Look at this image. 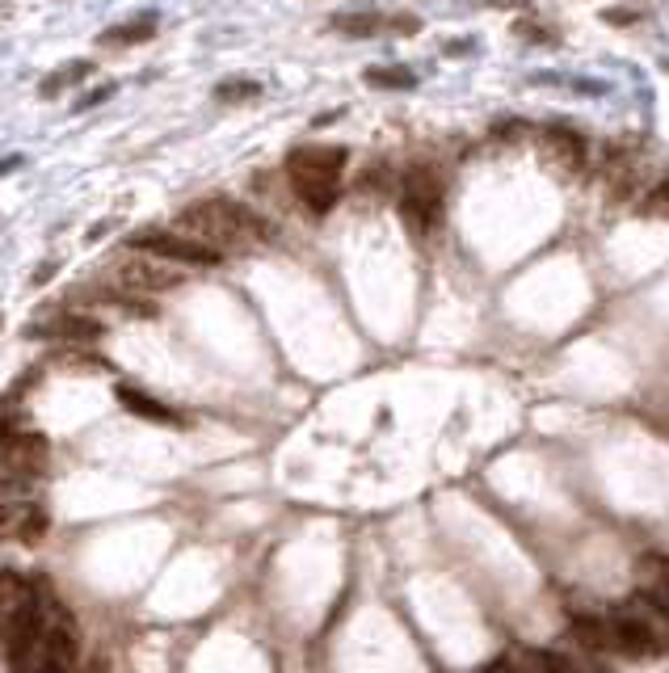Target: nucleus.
I'll use <instances>...</instances> for the list:
<instances>
[{
  "instance_id": "7",
  "label": "nucleus",
  "mask_w": 669,
  "mask_h": 673,
  "mask_svg": "<svg viewBox=\"0 0 669 673\" xmlns=\"http://www.w3.org/2000/svg\"><path fill=\"white\" fill-rule=\"evenodd\" d=\"M114 278H118V287H123L127 295H144V291H169L181 282L177 270H169V265H160V261H148V257H127V261H118L114 265Z\"/></svg>"
},
{
  "instance_id": "13",
  "label": "nucleus",
  "mask_w": 669,
  "mask_h": 673,
  "mask_svg": "<svg viewBox=\"0 0 669 673\" xmlns=\"http://www.w3.org/2000/svg\"><path fill=\"white\" fill-rule=\"evenodd\" d=\"M47 509H38V505H13V539H22V543H38L47 535Z\"/></svg>"
},
{
  "instance_id": "12",
  "label": "nucleus",
  "mask_w": 669,
  "mask_h": 673,
  "mask_svg": "<svg viewBox=\"0 0 669 673\" xmlns=\"http://www.w3.org/2000/svg\"><path fill=\"white\" fill-rule=\"evenodd\" d=\"M30 602V589H26V581L17 577V573H0V640H5V627H9V619L17 615Z\"/></svg>"
},
{
  "instance_id": "4",
  "label": "nucleus",
  "mask_w": 669,
  "mask_h": 673,
  "mask_svg": "<svg viewBox=\"0 0 669 673\" xmlns=\"http://www.w3.org/2000/svg\"><path fill=\"white\" fill-rule=\"evenodd\" d=\"M400 215L409 223V232L425 236L442 215V181L430 165H413L400 177Z\"/></svg>"
},
{
  "instance_id": "6",
  "label": "nucleus",
  "mask_w": 669,
  "mask_h": 673,
  "mask_svg": "<svg viewBox=\"0 0 669 673\" xmlns=\"http://www.w3.org/2000/svg\"><path fill=\"white\" fill-rule=\"evenodd\" d=\"M131 249L148 253V257H160V261H177V265H219L223 261V253H215L211 244H198V240L181 236V232H160V228L135 232Z\"/></svg>"
},
{
  "instance_id": "14",
  "label": "nucleus",
  "mask_w": 669,
  "mask_h": 673,
  "mask_svg": "<svg viewBox=\"0 0 669 673\" xmlns=\"http://www.w3.org/2000/svg\"><path fill=\"white\" fill-rule=\"evenodd\" d=\"M543 673H611V669H602L594 652H590V657H573V652L547 648L543 652Z\"/></svg>"
},
{
  "instance_id": "11",
  "label": "nucleus",
  "mask_w": 669,
  "mask_h": 673,
  "mask_svg": "<svg viewBox=\"0 0 669 673\" xmlns=\"http://www.w3.org/2000/svg\"><path fill=\"white\" fill-rule=\"evenodd\" d=\"M118 404L131 413V417H139V421H156V425H181V417L173 413V409H165L156 396H148V392H139V387H131V383H118Z\"/></svg>"
},
{
  "instance_id": "18",
  "label": "nucleus",
  "mask_w": 669,
  "mask_h": 673,
  "mask_svg": "<svg viewBox=\"0 0 669 673\" xmlns=\"http://www.w3.org/2000/svg\"><path fill=\"white\" fill-rule=\"evenodd\" d=\"M644 581L669 589V556H648V560H644Z\"/></svg>"
},
{
  "instance_id": "22",
  "label": "nucleus",
  "mask_w": 669,
  "mask_h": 673,
  "mask_svg": "<svg viewBox=\"0 0 669 673\" xmlns=\"http://www.w3.org/2000/svg\"><path fill=\"white\" fill-rule=\"evenodd\" d=\"M13 434H17V430H13V425H5V421H0V455H5V451H9V442H13Z\"/></svg>"
},
{
  "instance_id": "19",
  "label": "nucleus",
  "mask_w": 669,
  "mask_h": 673,
  "mask_svg": "<svg viewBox=\"0 0 669 673\" xmlns=\"http://www.w3.org/2000/svg\"><path fill=\"white\" fill-rule=\"evenodd\" d=\"M644 215H669V177L644 198Z\"/></svg>"
},
{
  "instance_id": "17",
  "label": "nucleus",
  "mask_w": 669,
  "mask_h": 673,
  "mask_svg": "<svg viewBox=\"0 0 669 673\" xmlns=\"http://www.w3.org/2000/svg\"><path fill=\"white\" fill-rule=\"evenodd\" d=\"M367 85H375V89H413L417 76L404 72V68H371L367 72Z\"/></svg>"
},
{
  "instance_id": "1",
  "label": "nucleus",
  "mask_w": 669,
  "mask_h": 673,
  "mask_svg": "<svg viewBox=\"0 0 669 673\" xmlns=\"http://www.w3.org/2000/svg\"><path fill=\"white\" fill-rule=\"evenodd\" d=\"M177 232L198 240V244H211L215 253H223V249H253V244H261L270 236L266 219H261L257 211H249L245 202H236V198L190 202V207L177 215Z\"/></svg>"
},
{
  "instance_id": "2",
  "label": "nucleus",
  "mask_w": 669,
  "mask_h": 673,
  "mask_svg": "<svg viewBox=\"0 0 669 673\" xmlns=\"http://www.w3.org/2000/svg\"><path fill=\"white\" fill-rule=\"evenodd\" d=\"M341 173H346V148L333 144H303L287 156V181L295 198L312 215L333 211V202L341 194Z\"/></svg>"
},
{
  "instance_id": "16",
  "label": "nucleus",
  "mask_w": 669,
  "mask_h": 673,
  "mask_svg": "<svg viewBox=\"0 0 669 673\" xmlns=\"http://www.w3.org/2000/svg\"><path fill=\"white\" fill-rule=\"evenodd\" d=\"M156 30V17H148V22H131V26H118V30H106L101 34V43H114V47H127V43H148Z\"/></svg>"
},
{
  "instance_id": "3",
  "label": "nucleus",
  "mask_w": 669,
  "mask_h": 673,
  "mask_svg": "<svg viewBox=\"0 0 669 673\" xmlns=\"http://www.w3.org/2000/svg\"><path fill=\"white\" fill-rule=\"evenodd\" d=\"M606 623H611V652H619L627 661H648L669 652V623L648 594L615 606Z\"/></svg>"
},
{
  "instance_id": "15",
  "label": "nucleus",
  "mask_w": 669,
  "mask_h": 673,
  "mask_svg": "<svg viewBox=\"0 0 669 673\" xmlns=\"http://www.w3.org/2000/svg\"><path fill=\"white\" fill-rule=\"evenodd\" d=\"M333 30L350 34V38H371L383 30V17L379 13H337L333 17Z\"/></svg>"
},
{
  "instance_id": "8",
  "label": "nucleus",
  "mask_w": 669,
  "mask_h": 673,
  "mask_svg": "<svg viewBox=\"0 0 669 673\" xmlns=\"http://www.w3.org/2000/svg\"><path fill=\"white\" fill-rule=\"evenodd\" d=\"M76 631L68 623H59L47 631L43 648H38V661H34V673H76Z\"/></svg>"
},
{
  "instance_id": "21",
  "label": "nucleus",
  "mask_w": 669,
  "mask_h": 673,
  "mask_svg": "<svg viewBox=\"0 0 669 673\" xmlns=\"http://www.w3.org/2000/svg\"><path fill=\"white\" fill-rule=\"evenodd\" d=\"M644 594L657 602V610H661V615H665V623H669V589H665V585H648Z\"/></svg>"
},
{
  "instance_id": "20",
  "label": "nucleus",
  "mask_w": 669,
  "mask_h": 673,
  "mask_svg": "<svg viewBox=\"0 0 669 673\" xmlns=\"http://www.w3.org/2000/svg\"><path fill=\"white\" fill-rule=\"evenodd\" d=\"M261 89L253 85V80H223L219 85V101H232V97H257Z\"/></svg>"
},
{
  "instance_id": "5",
  "label": "nucleus",
  "mask_w": 669,
  "mask_h": 673,
  "mask_svg": "<svg viewBox=\"0 0 669 673\" xmlns=\"http://www.w3.org/2000/svg\"><path fill=\"white\" fill-rule=\"evenodd\" d=\"M43 623H47L43 606H38V598L30 594V602L9 619L5 640H0V648H5V657H9V665H13V673H34L38 648H43V640H47Z\"/></svg>"
},
{
  "instance_id": "9",
  "label": "nucleus",
  "mask_w": 669,
  "mask_h": 673,
  "mask_svg": "<svg viewBox=\"0 0 669 673\" xmlns=\"http://www.w3.org/2000/svg\"><path fill=\"white\" fill-rule=\"evenodd\" d=\"M543 152H547V160L552 165H560L564 173H577V169H585V156H590V144L577 135V131H569V127H547L543 131Z\"/></svg>"
},
{
  "instance_id": "10",
  "label": "nucleus",
  "mask_w": 669,
  "mask_h": 673,
  "mask_svg": "<svg viewBox=\"0 0 669 673\" xmlns=\"http://www.w3.org/2000/svg\"><path fill=\"white\" fill-rule=\"evenodd\" d=\"M30 337H47V341H97L101 337V324L89 320V316H76V312H64L55 320H43V324H30L26 329Z\"/></svg>"
}]
</instances>
